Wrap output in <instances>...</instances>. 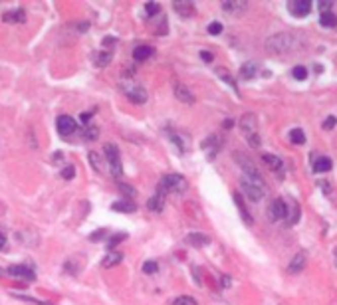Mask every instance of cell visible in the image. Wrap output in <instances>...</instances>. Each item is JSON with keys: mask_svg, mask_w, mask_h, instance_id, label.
<instances>
[{"mask_svg": "<svg viewBox=\"0 0 337 305\" xmlns=\"http://www.w3.org/2000/svg\"><path fill=\"white\" fill-rule=\"evenodd\" d=\"M232 198H234V202H236V206H238V212H240L242 220H244L248 226H250V224H252V216H250V212L246 210V204H244L242 196H240L238 192H234V194H232Z\"/></svg>", "mask_w": 337, "mask_h": 305, "instance_id": "cell-20", "label": "cell"}, {"mask_svg": "<svg viewBox=\"0 0 337 305\" xmlns=\"http://www.w3.org/2000/svg\"><path fill=\"white\" fill-rule=\"evenodd\" d=\"M306 264H308V254L302 250V252H297L292 258L290 266H288V272H290V274H299V272L306 270Z\"/></svg>", "mask_w": 337, "mask_h": 305, "instance_id": "cell-12", "label": "cell"}, {"mask_svg": "<svg viewBox=\"0 0 337 305\" xmlns=\"http://www.w3.org/2000/svg\"><path fill=\"white\" fill-rule=\"evenodd\" d=\"M201 149H202V153L206 155L208 161H214L216 155H218L220 149H222V139H220V135H208V137L201 143Z\"/></svg>", "mask_w": 337, "mask_h": 305, "instance_id": "cell-7", "label": "cell"}, {"mask_svg": "<svg viewBox=\"0 0 337 305\" xmlns=\"http://www.w3.org/2000/svg\"><path fill=\"white\" fill-rule=\"evenodd\" d=\"M268 214L272 220H288V216H290V206H288V202L284 200V198H276V200H272V204H270L268 208Z\"/></svg>", "mask_w": 337, "mask_h": 305, "instance_id": "cell-8", "label": "cell"}, {"mask_svg": "<svg viewBox=\"0 0 337 305\" xmlns=\"http://www.w3.org/2000/svg\"><path fill=\"white\" fill-rule=\"evenodd\" d=\"M331 159L329 157H317L314 161V172H327V170H331Z\"/></svg>", "mask_w": 337, "mask_h": 305, "instance_id": "cell-23", "label": "cell"}, {"mask_svg": "<svg viewBox=\"0 0 337 305\" xmlns=\"http://www.w3.org/2000/svg\"><path fill=\"white\" fill-rule=\"evenodd\" d=\"M157 270H159V264L157 262H153V259H149V262L143 264V274H147V276L157 274Z\"/></svg>", "mask_w": 337, "mask_h": 305, "instance_id": "cell-35", "label": "cell"}, {"mask_svg": "<svg viewBox=\"0 0 337 305\" xmlns=\"http://www.w3.org/2000/svg\"><path fill=\"white\" fill-rule=\"evenodd\" d=\"M145 12H147V18L159 16V14H161V6L155 4V2H147V4H145Z\"/></svg>", "mask_w": 337, "mask_h": 305, "instance_id": "cell-34", "label": "cell"}, {"mask_svg": "<svg viewBox=\"0 0 337 305\" xmlns=\"http://www.w3.org/2000/svg\"><path fill=\"white\" fill-rule=\"evenodd\" d=\"M220 32H222V24H220V22L208 24V34H212V36H218Z\"/></svg>", "mask_w": 337, "mask_h": 305, "instance_id": "cell-40", "label": "cell"}, {"mask_svg": "<svg viewBox=\"0 0 337 305\" xmlns=\"http://www.w3.org/2000/svg\"><path fill=\"white\" fill-rule=\"evenodd\" d=\"M2 248H6V236L0 230V250H2Z\"/></svg>", "mask_w": 337, "mask_h": 305, "instance_id": "cell-50", "label": "cell"}, {"mask_svg": "<svg viewBox=\"0 0 337 305\" xmlns=\"http://www.w3.org/2000/svg\"><path fill=\"white\" fill-rule=\"evenodd\" d=\"M103 153H105V163L109 164V175L113 179H119L123 175V164H121V153H119V147L107 143L103 147Z\"/></svg>", "mask_w": 337, "mask_h": 305, "instance_id": "cell-5", "label": "cell"}, {"mask_svg": "<svg viewBox=\"0 0 337 305\" xmlns=\"http://www.w3.org/2000/svg\"><path fill=\"white\" fill-rule=\"evenodd\" d=\"M147 208L151 212H163V208H165V196H161V194L151 196L147 200Z\"/></svg>", "mask_w": 337, "mask_h": 305, "instance_id": "cell-24", "label": "cell"}, {"mask_svg": "<svg viewBox=\"0 0 337 305\" xmlns=\"http://www.w3.org/2000/svg\"><path fill=\"white\" fill-rule=\"evenodd\" d=\"M256 71H258V66H256L254 62H246V64L240 68V77H242V79H252V77L256 75Z\"/></svg>", "mask_w": 337, "mask_h": 305, "instance_id": "cell-28", "label": "cell"}, {"mask_svg": "<svg viewBox=\"0 0 337 305\" xmlns=\"http://www.w3.org/2000/svg\"><path fill=\"white\" fill-rule=\"evenodd\" d=\"M105 234V230H99V232H93V234L90 236L91 242H97V240H101V236Z\"/></svg>", "mask_w": 337, "mask_h": 305, "instance_id": "cell-48", "label": "cell"}, {"mask_svg": "<svg viewBox=\"0 0 337 305\" xmlns=\"http://www.w3.org/2000/svg\"><path fill=\"white\" fill-rule=\"evenodd\" d=\"M111 60H113L111 52H97V54L93 56V62H95V66H99V68H105Z\"/></svg>", "mask_w": 337, "mask_h": 305, "instance_id": "cell-27", "label": "cell"}, {"mask_svg": "<svg viewBox=\"0 0 337 305\" xmlns=\"http://www.w3.org/2000/svg\"><path fill=\"white\" fill-rule=\"evenodd\" d=\"M119 190H121L125 196H135V188L129 187V185H123V183H119Z\"/></svg>", "mask_w": 337, "mask_h": 305, "instance_id": "cell-42", "label": "cell"}, {"mask_svg": "<svg viewBox=\"0 0 337 305\" xmlns=\"http://www.w3.org/2000/svg\"><path fill=\"white\" fill-rule=\"evenodd\" d=\"M331 6H333V2H319V10L321 12H331Z\"/></svg>", "mask_w": 337, "mask_h": 305, "instance_id": "cell-46", "label": "cell"}, {"mask_svg": "<svg viewBox=\"0 0 337 305\" xmlns=\"http://www.w3.org/2000/svg\"><path fill=\"white\" fill-rule=\"evenodd\" d=\"M121 90H123V94L127 95V99L135 103V105H141V103H145L147 101V92H145V88L141 85V83H135L133 79H123L121 81Z\"/></svg>", "mask_w": 337, "mask_h": 305, "instance_id": "cell-6", "label": "cell"}, {"mask_svg": "<svg viewBox=\"0 0 337 305\" xmlns=\"http://www.w3.org/2000/svg\"><path fill=\"white\" fill-rule=\"evenodd\" d=\"M234 159H236V163L240 164V168H242V172L250 177V175H260V170L254 166L252 161H248V157H244L242 153H234Z\"/></svg>", "mask_w": 337, "mask_h": 305, "instance_id": "cell-15", "label": "cell"}, {"mask_svg": "<svg viewBox=\"0 0 337 305\" xmlns=\"http://www.w3.org/2000/svg\"><path fill=\"white\" fill-rule=\"evenodd\" d=\"M189 187V183H186V179L182 177V175H177V172H173V175H165L161 181L157 183V194L161 196H167V194H175V192H184Z\"/></svg>", "mask_w": 337, "mask_h": 305, "instance_id": "cell-3", "label": "cell"}, {"mask_svg": "<svg viewBox=\"0 0 337 305\" xmlns=\"http://www.w3.org/2000/svg\"><path fill=\"white\" fill-rule=\"evenodd\" d=\"M220 283H222V287H230V278H228V276H224V278L220 280Z\"/></svg>", "mask_w": 337, "mask_h": 305, "instance_id": "cell-51", "label": "cell"}, {"mask_svg": "<svg viewBox=\"0 0 337 305\" xmlns=\"http://www.w3.org/2000/svg\"><path fill=\"white\" fill-rule=\"evenodd\" d=\"M6 276H12V278H20V280H28V282H34L36 280V272L30 268V266H24V264H18V266H10L6 268L4 272Z\"/></svg>", "mask_w": 337, "mask_h": 305, "instance_id": "cell-10", "label": "cell"}, {"mask_svg": "<svg viewBox=\"0 0 337 305\" xmlns=\"http://www.w3.org/2000/svg\"><path fill=\"white\" fill-rule=\"evenodd\" d=\"M173 8H175V12L182 16V18H191L193 14H195V4L191 2V0H175L173 2Z\"/></svg>", "mask_w": 337, "mask_h": 305, "instance_id": "cell-13", "label": "cell"}, {"mask_svg": "<svg viewBox=\"0 0 337 305\" xmlns=\"http://www.w3.org/2000/svg\"><path fill=\"white\" fill-rule=\"evenodd\" d=\"M319 24L323 28H337V16L333 12H321L319 14Z\"/></svg>", "mask_w": 337, "mask_h": 305, "instance_id": "cell-26", "label": "cell"}, {"mask_svg": "<svg viewBox=\"0 0 337 305\" xmlns=\"http://www.w3.org/2000/svg\"><path fill=\"white\" fill-rule=\"evenodd\" d=\"M335 123H337V119L333 117V115H329V117L323 121V129H327V131H329V129H333V127H335Z\"/></svg>", "mask_w": 337, "mask_h": 305, "instance_id": "cell-43", "label": "cell"}, {"mask_svg": "<svg viewBox=\"0 0 337 305\" xmlns=\"http://www.w3.org/2000/svg\"><path fill=\"white\" fill-rule=\"evenodd\" d=\"M93 115H95V109H90V111H86V113H82V123H88V121H90L91 117H93Z\"/></svg>", "mask_w": 337, "mask_h": 305, "instance_id": "cell-45", "label": "cell"}, {"mask_svg": "<svg viewBox=\"0 0 337 305\" xmlns=\"http://www.w3.org/2000/svg\"><path fill=\"white\" fill-rule=\"evenodd\" d=\"M262 161L268 164L272 170H276V172H282V168H284V161L280 157H276V155L266 153V155H262Z\"/></svg>", "mask_w": 337, "mask_h": 305, "instance_id": "cell-21", "label": "cell"}, {"mask_svg": "<svg viewBox=\"0 0 337 305\" xmlns=\"http://www.w3.org/2000/svg\"><path fill=\"white\" fill-rule=\"evenodd\" d=\"M232 125H234V121H232V119H226L224 123H222V127H224V129H230Z\"/></svg>", "mask_w": 337, "mask_h": 305, "instance_id": "cell-52", "label": "cell"}, {"mask_svg": "<svg viewBox=\"0 0 337 305\" xmlns=\"http://www.w3.org/2000/svg\"><path fill=\"white\" fill-rule=\"evenodd\" d=\"M2 22L6 24H24L26 22V10L24 8H14L2 14Z\"/></svg>", "mask_w": 337, "mask_h": 305, "instance_id": "cell-14", "label": "cell"}, {"mask_svg": "<svg viewBox=\"0 0 337 305\" xmlns=\"http://www.w3.org/2000/svg\"><path fill=\"white\" fill-rule=\"evenodd\" d=\"M312 8H314V4H312L310 0H292V2L288 4V10L292 12L293 16H297V18L308 16V14L312 12Z\"/></svg>", "mask_w": 337, "mask_h": 305, "instance_id": "cell-11", "label": "cell"}, {"mask_svg": "<svg viewBox=\"0 0 337 305\" xmlns=\"http://www.w3.org/2000/svg\"><path fill=\"white\" fill-rule=\"evenodd\" d=\"M248 8V4L244 0H228V2H222V10L228 12V14H232V16H238V14H242L244 10Z\"/></svg>", "mask_w": 337, "mask_h": 305, "instance_id": "cell-16", "label": "cell"}, {"mask_svg": "<svg viewBox=\"0 0 337 305\" xmlns=\"http://www.w3.org/2000/svg\"><path fill=\"white\" fill-rule=\"evenodd\" d=\"M171 141L175 143V147L179 149L180 153H184V151H186V143H182V137H180L179 133H171Z\"/></svg>", "mask_w": 337, "mask_h": 305, "instance_id": "cell-37", "label": "cell"}, {"mask_svg": "<svg viewBox=\"0 0 337 305\" xmlns=\"http://www.w3.org/2000/svg\"><path fill=\"white\" fill-rule=\"evenodd\" d=\"M2 276H4V272H2V270H0V278H2Z\"/></svg>", "mask_w": 337, "mask_h": 305, "instance_id": "cell-53", "label": "cell"}, {"mask_svg": "<svg viewBox=\"0 0 337 305\" xmlns=\"http://www.w3.org/2000/svg\"><path fill=\"white\" fill-rule=\"evenodd\" d=\"M56 129H58L60 137H71L78 131V123L71 115H60L56 119Z\"/></svg>", "mask_w": 337, "mask_h": 305, "instance_id": "cell-9", "label": "cell"}, {"mask_svg": "<svg viewBox=\"0 0 337 305\" xmlns=\"http://www.w3.org/2000/svg\"><path fill=\"white\" fill-rule=\"evenodd\" d=\"M240 188H242V192L246 194L248 200H252V202H260L264 196H266V192H268V188H266V183H264V179L260 177V175H242V179H240Z\"/></svg>", "mask_w": 337, "mask_h": 305, "instance_id": "cell-1", "label": "cell"}, {"mask_svg": "<svg viewBox=\"0 0 337 305\" xmlns=\"http://www.w3.org/2000/svg\"><path fill=\"white\" fill-rule=\"evenodd\" d=\"M60 177H62L64 181H71V179L76 177V166H73V164H67V166H64Z\"/></svg>", "mask_w": 337, "mask_h": 305, "instance_id": "cell-36", "label": "cell"}, {"mask_svg": "<svg viewBox=\"0 0 337 305\" xmlns=\"http://www.w3.org/2000/svg\"><path fill=\"white\" fill-rule=\"evenodd\" d=\"M52 163H54V164L62 163V153H60V151H58V153H54V159H52Z\"/></svg>", "mask_w": 337, "mask_h": 305, "instance_id": "cell-49", "label": "cell"}, {"mask_svg": "<svg viewBox=\"0 0 337 305\" xmlns=\"http://www.w3.org/2000/svg\"><path fill=\"white\" fill-rule=\"evenodd\" d=\"M18 297L20 301H26V303H34V305H52V303H46V301H40V299H34V297H24V295H14Z\"/></svg>", "mask_w": 337, "mask_h": 305, "instance_id": "cell-41", "label": "cell"}, {"mask_svg": "<svg viewBox=\"0 0 337 305\" xmlns=\"http://www.w3.org/2000/svg\"><path fill=\"white\" fill-rule=\"evenodd\" d=\"M171 305H199L197 303V299L195 297H191V295H180V297H175Z\"/></svg>", "mask_w": 337, "mask_h": 305, "instance_id": "cell-33", "label": "cell"}, {"mask_svg": "<svg viewBox=\"0 0 337 305\" xmlns=\"http://www.w3.org/2000/svg\"><path fill=\"white\" fill-rule=\"evenodd\" d=\"M216 73H218V75H220V77H222V81H226V83H228V85H230V88H232V90H234V92H236V94H238V85H236V81H234V77H232V75H230V73H228V71H226V70H222V68H218V70H216Z\"/></svg>", "mask_w": 337, "mask_h": 305, "instance_id": "cell-31", "label": "cell"}, {"mask_svg": "<svg viewBox=\"0 0 337 305\" xmlns=\"http://www.w3.org/2000/svg\"><path fill=\"white\" fill-rule=\"evenodd\" d=\"M175 97L182 101V103H186V105H191V103H195V95L193 92L186 88V85H182V83H177L175 85Z\"/></svg>", "mask_w": 337, "mask_h": 305, "instance_id": "cell-18", "label": "cell"}, {"mask_svg": "<svg viewBox=\"0 0 337 305\" xmlns=\"http://www.w3.org/2000/svg\"><path fill=\"white\" fill-rule=\"evenodd\" d=\"M123 262V252H117V250H111L105 258H103V262H101V266L103 268H113V266H117V264H121Z\"/></svg>", "mask_w": 337, "mask_h": 305, "instance_id": "cell-22", "label": "cell"}, {"mask_svg": "<svg viewBox=\"0 0 337 305\" xmlns=\"http://www.w3.org/2000/svg\"><path fill=\"white\" fill-rule=\"evenodd\" d=\"M111 208L115 212H123V214L137 210V206H135L131 200H117V202H113V204H111Z\"/></svg>", "mask_w": 337, "mask_h": 305, "instance_id": "cell-25", "label": "cell"}, {"mask_svg": "<svg viewBox=\"0 0 337 305\" xmlns=\"http://www.w3.org/2000/svg\"><path fill=\"white\" fill-rule=\"evenodd\" d=\"M155 50L151 46H137L133 50V60L135 62H147L149 58H153Z\"/></svg>", "mask_w": 337, "mask_h": 305, "instance_id": "cell-19", "label": "cell"}, {"mask_svg": "<svg viewBox=\"0 0 337 305\" xmlns=\"http://www.w3.org/2000/svg\"><path fill=\"white\" fill-rule=\"evenodd\" d=\"M302 44V38L288 34V32H280V34H274L266 40V48L272 54H288Z\"/></svg>", "mask_w": 337, "mask_h": 305, "instance_id": "cell-2", "label": "cell"}, {"mask_svg": "<svg viewBox=\"0 0 337 305\" xmlns=\"http://www.w3.org/2000/svg\"><path fill=\"white\" fill-rule=\"evenodd\" d=\"M115 44H117V38H111V36L103 38V46H115Z\"/></svg>", "mask_w": 337, "mask_h": 305, "instance_id": "cell-47", "label": "cell"}, {"mask_svg": "<svg viewBox=\"0 0 337 305\" xmlns=\"http://www.w3.org/2000/svg\"><path fill=\"white\" fill-rule=\"evenodd\" d=\"M201 60H202V62H206V64H208V62H212V60H214V56H212L210 52L202 50V52H201Z\"/></svg>", "mask_w": 337, "mask_h": 305, "instance_id": "cell-44", "label": "cell"}, {"mask_svg": "<svg viewBox=\"0 0 337 305\" xmlns=\"http://www.w3.org/2000/svg\"><path fill=\"white\" fill-rule=\"evenodd\" d=\"M240 131L250 143V147L258 149L260 147V135H258V119L254 113H246L240 117Z\"/></svg>", "mask_w": 337, "mask_h": 305, "instance_id": "cell-4", "label": "cell"}, {"mask_svg": "<svg viewBox=\"0 0 337 305\" xmlns=\"http://www.w3.org/2000/svg\"><path fill=\"white\" fill-rule=\"evenodd\" d=\"M290 141H292L293 145H304V143H306V135H304V131H302L299 127H295V129L290 131Z\"/></svg>", "mask_w": 337, "mask_h": 305, "instance_id": "cell-30", "label": "cell"}, {"mask_svg": "<svg viewBox=\"0 0 337 305\" xmlns=\"http://www.w3.org/2000/svg\"><path fill=\"white\" fill-rule=\"evenodd\" d=\"M292 75L295 77V79H299V81H304L306 77H308V70L304 68V66H295L292 70Z\"/></svg>", "mask_w": 337, "mask_h": 305, "instance_id": "cell-38", "label": "cell"}, {"mask_svg": "<svg viewBox=\"0 0 337 305\" xmlns=\"http://www.w3.org/2000/svg\"><path fill=\"white\" fill-rule=\"evenodd\" d=\"M125 238H127V236H125V234H115V236H111V240H109V242H107V250H109V252H111L113 248H115V246H117V244H121V242H123V240H125Z\"/></svg>", "mask_w": 337, "mask_h": 305, "instance_id": "cell-39", "label": "cell"}, {"mask_svg": "<svg viewBox=\"0 0 337 305\" xmlns=\"http://www.w3.org/2000/svg\"><path fill=\"white\" fill-rule=\"evenodd\" d=\"M82 137H84L86 141H95V139L99 137V127H97V125H86L84 131H82Z\"/></svg>", "mask_w": 337, "mask_h": 305, "instance_id": "cell-29", "label": "cell"}, {"mask_svg": "<svg viewBox=\"0 0 337 305\" xmlns=\"http://www.w3.org/2000/svg\"><path fill=\"white\" fill-rule=\"evenodd\" d=\"M184 242H186L189 246H193V248H204V246L210 244V238L206 234H202V232H193V234L186 236Z\"/></svg>", "mask_w": 337, "mask_h": 305, "instance_id": "cell-17", "label": "cell"}, {"mask_svg": "<svg viewBox=\"0 0 337 305\" xmlns=\"http://www.w3.org/2000/svg\"><path fill=\"white\" fill-rule=\"evenodd\" d=\"M88 157H90V163H91V166H93V170H97V172H99V170L103 168V161H101V155H97L95 151H90V155H88Z\"/></svg>", "mask_w": 337, "mask_h": 305, "instance_id": "cell-32", "label": "cell"}]
</instances>
